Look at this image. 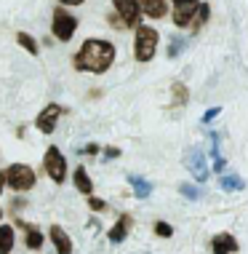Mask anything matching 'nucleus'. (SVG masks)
Returning a JSON list of instances; mask_svg holds the SVG:
<instances>
[{"label":"nucleus","mask_w":248,"mask_h":254,"mask_svg":"<svg viewBox=\"0 0 248 254\" xmlns=\"http://www.w3.org/2000/svg\"><path fill=\"white\" fill-rule=\"evenodd\" d=\"M115 62V46L104 38H88L80 51L72 57V67L78 72H107Z\"/></svg>","instance_id":"f257e3e1"},{"label":"nucleus","mask_w":248,"mask_h":254,"mask_svg":"<svg viewBox=\"0 0 248 254\" xmlns=\"http://www.w3.org/2000/svg\"><path fill=\"white\" fill-rule=\"evenodd\" d=\"M5 171V185L13 190V193H27V190H32L38 185V174L32 166H27V163H11Z\"/></svg>","instance_id":"f03ea898"},{"label":"nucleus","mask_w":248,"mask_h":254,"mask_svg":"<svg viewBox=\"0 0 248 254\" xmlns=\"http://www.w3.org/2000/svg\"><path fill=\"white\" fill-rule=\"evenodd\" d=\"M157 40H160V35H157L155 27L136 24V38H134V57H136V62H149L152 59L155 51H157Z\"/></svg>","instance_id":"7ed1b4c3"},{"label":"nucleus","mask_w":248,"mask_h":254,"mask_svg":"<svg viewBox=\"0 0 248 254\" xmlns=\"http://www.w3.org/2000/svg\"><path fill=\"white\" fill-rule=\"evenodd\" d=\"M51 32H53V38H56V40L67 43V40H72V35L78 32V19H75L72 13L64 8V5H59V8H53Z\"/></svg>","instance_id":"20e7f679"},{"label":"nucleus","mask_w":248,"mask_h":254,"mask_svg":"<svg viewBox=\"0 0 248 254\" xmlns=\"http://www.w3.org/2000/svg\"><path fill=\"white\" fill-rule=\"evenodd\" d=\"M43 171L56 185H64V180H67V158H64V153H61L59 147L51 145V147L46 150V155H43Z\"/></svg>","instance_id":"39448f33"},{"label":"nucleus","mask_w":248,"mask_h":254,"mask_svg":"<svg viewBox=\"0 0 248 254\" xmlns=\"http://www.w3.org/2000/svg\"><path fill=\"white\" fill-rule=\"evenodd\" d=\"M184 166L190 169V174L195 177L198 182H205L208 180V158H205L203 150H198V147H190L187 150V155H184Z\"/></svg>","instance_id":"423d86ee"},{"label":"nucleus","mask_w":248,"mask_h":254,"mask_svg":"<svg viewBox=\"0 0 248 254\" xmlns=\"http://www.w3.org/2000/svg\"><path fill=\"white\" fill-rule=\"evenodd\" d=\"M67 110L61 107V105H56V102H51V105H46L43 110H40V115L35 118V126H38V131L40 134H51L53 128H56V123H59V118L64 115Z\"/></svg>","instance_id":"0eeeda50"},{"label":"nucleus","mask_w":248,"mask_h":254,"mask_svg":"<svg viewBox=\"0 0 248 254\" xmlns=\"http://www.w3.org/2000/svg\"><path fill=\"white\" fill-rule=\"evenodd\" d=\"M115 3V11H118V19L123 27H136L142 19V8L136 0H112Z\"/></svg>","instance_id":"6e6552de"},{"label":"nucleus","mask_w":248,"mask_h":254,"mask_svg":"<svg viewBox=\"0 0 248 254\" xmlns=\"http://www.w3.org/2000/svg\"><path fill=\"white\" fill-rule=\"evenodd\" d=\"M240 244L232 233H216L211 238V254H238Z\"/></svg>","instance_id":"1a4fd4ad"},{"label":"nucleus","mask_w":248,"mask_h":254,"mask_svg":"<svg viewBox=\"0 0 248 254\" xmlns=\"http://www.w3.org/2000/svg\"><path fill=\"white\" fill-rule=\"evenodd\" d=\"M48 238H51L56 254H72V238L67 236V230L61 228V225H51V228H48Z\"/></svg>","instance_id":"9d476101"},{"label":"nucleus","mask_w":248,"mask_h":254,"mask_svg":"<svg viewBox=\"0 0 248 254\" xmlns=\"http://www.w3.org/2000/svg\"><path fill=\"white\" fill-rule=\"evenodd\" d=\"M198 5H200V0H184V3H176L174 8V24L179 27H190L192 16H195Z\"/></svg>","instance_id":"9b49d317"},{"label":"nucleus","mask_w":248,"mask_h":254,"mask_svg":"<svg viewBox=\"0 0 248 254\" xmlns=\"http://www.w3.org/2000/svg\"><path fill=\"white\" fill-rule=\"evenodd\" d=\"M131 228H134V219H131V214H120L118 217V222L109 228V233H107V238L112 244H123L128 238V233H131Z\"/></svg>","instance_id":"f8f14e48"},{"label":"nucleus","mask_w":248,"mask_h":254,"mask_svg":"<svg viewBox=\"0 0 248 254\" xmlns=\"http://www.w3.org/2000/svg\"><path fill=\"white\" fill-rule=\"evenodd\" d=\"M142 13H147L149 19H163L168 13V3L165 0H139Z\"/></svg>","instance_id":"ddd939ff"},{"label":"nucleus","mask_w":248,"mask_h":254,"mask_svg":"<svg viewBox=\"0 0 248 254\" xmlns=\"http://www.w3.org/2000/svg\"><path fill=\"white\" fill-rule=\"evenodd\" d=\"M219 188L224 190V193H238V190L246 188L243 177L240 174H232V171H222V177H219Z\"/></svg>","instance_id":"4468645a"},{"label":"nucleus","mask_w":248,"mask_h":254,"mask_svg":"<svg viewBox=\"0 0 248 254\" xmlns=\"http://www.w3.org/2000/svg\"><path fill=\"white\" fill-rule=\"evenodd\" d=\"M19 225H22V228L27 230V236H24L27 249H30V252H40V249H43V244H46L43 233H40L38 228H32V225H27V222H19Z\"/></svg>","instance_id":"2eb2a0df"},{"label":"nucleus","mask_w":248,"mask_h":254,"mask_svg":"<svg viewBox=\"0 0 248 254\" xmlns=\"http://www.w3.org/2000/svg\"><path fill=\"white\" fill-rule=\"evenodd\" d=\"M126 180H128L131 188H134L136 198H149L152 195V182L149 180H144V177H139V174H126Z\"/></svg>","instance_id":"dca6fc26"},{"label":"nucleus","mask_w":248,"mask_h":254,"mask_svg":"<svg viewBox=\"0 0 248 254\" xmlns=\"http://www.w3.org/2000/svg\"><path fill=\"white\" fill-rule=\"evenodd\" d=\"M72 182H75V188H78L83 195H94V182H91V177H88L86 166H78V169H75Z\"/></svg>","instance_id":"f3484780"},{"label":"nucleus","mask_w":248,"mask_h":254,"mask_svg":"<svg viewBox=\"0 0 248 254\" xmlns=\"http://www.w3.org/2000/svg\"><path fill=\"white\" fill-rule=\"evenodd\" d=\"M208 16H211V5L200 0V5H198L195 16H192V22H190V30H192V32H200V27L208 22Z\"/></svg>","instance_id":"a211bd4d"},{"label":"nucleus","mask_w":248,"mask_h":254,"mask_svg":"<svg viewBox=\"0 0 248 254\" xmlns=\"http://www.w3.org/2000/svg\"><path fill=\"white\" fill-rule=\"evenodd\" d=\"M13 244H16L13 228H11V225H0V254H11Z\"/></svg>","instance_id":"6ab92c4d"},{"label":"nucleus","mask_w":248,"mask_h":254,"mask_svg":"<svg viewBox=\"0 0 248 254\" xmlns=\"http://www.w3.org/2000/svg\"><path fill=\"white\" fill-rule=\"evenodd\" d=\"M179 193L187 198V201H200L203 198V190L195 182H179Z\"/></svg>","instance_id":"aec40b11"},{"label":"nucleus","mask_w":248,"mask_h":254,"mask_svg":"<svg viewBox=\"0 0 248 254\" xmlns=\"http://www.w3.org/2000/svg\"><path fill=\"white\" fill-rule=\"evenodd\" d=\"M16 43L22 46L24 51H30L32 57H38V54H40V46H38V40L32 38V35H27V32H19V35H16Z\"/></svg>","instance_id":"412c9836"},{"label":"nucleus","mask_w":248,"mask_h":254,"mask_svg":"<svg viewBox=\"0 0 248 254\" xmlns=\"http://www.w3.org/2000/svg\"><path fill=\"white\" fill-rule=\"evenodd\" d=\"M187 99H190L187 86H184V83H174V102H176V105L184 107V105H187Z\"/></svg>","instance_id":"4be33fe9"},{"label":"nucleus","mask_w":248,"mask_h":254,"mask_svg":"<svg viewBox=\"0 0 248 254\" xmlns=\"http://www.w3.org/2000/svg\"><path fill=\"white\" fill-rule=\"evenodd\" d=\"M184 46H187V43H184L182 38H176V35H174V38H171V49H168V57L174 59L176 54H182V51H184Z\"/></svg>","instance_id":"5701e85b"},{"label":"nucleus","mask_w":248,"mask_h":254,"mask_svg":"<svg viewBox=\"0 0 248 254\" xmlns=\"http://www.w3.org/2000/svg\"><path fill=\"white\" fill-rule=\"evenodd\" d=\"M86 203H88L91 211H104L107 209V203L101 201V198H96V195H86Z\"/></svg>","instance_id":"b1692460"},{"label":"nucleus","mask_w":248,"mask_h":254,"mask_svg":"<svg viewBox=\"0 0 248 254\" xmlns=\"http://www.w3.org/2000/svg\"><path fill=\"white\" fill-rule=\"evenodd\" d=\"M155 236H160V238H171V236H174V228H171L168 222H155Z\"/></svg>","instance_id":"393cba45"},{"label":"nucleus","mask_w":248,"mask_h":254,"mask_svg":"<svg viewBox=\"0 0 248 254\" xmlns=\"http://www.w3.org/2000/svg\"><path fill=\"white\" fill-rule=\"evenodd\" d=\"M216 115H222V107H208V110H205V115H203V123H211Z\"/></svg>","instance_id":"a878e982"},{"label":"nucleus","mask_w":248,"mask_h":254,"mask_svg":"<svg viewBox=\"0 0 248 254\" xmlns=\"http://www.w3.org/2000/svg\"><path fill=\"white\" fill-rule=\"evenodd\" d=\"M96 153H101V147L96 145V142H91V145H86L80 150V155H96Z\"/></svg>","instance_id":"bb28decb"},{"label":"nucleus","mask_w":248,"mask_h":254,"mask_svg":"<svg viewBox=\"0 0 248 254\" xmlns=\"http://www.w3.org/2000/svg\"><path fill=\"white\" fill-rule=\"evenodd\" d=\"M104 158H120V147H104Z\"/></svg>","instance_id":"cd10ccee"},{"label":"nucleus","mask_w":248,"mask_h":254,"mask_svg":"<svg viewBox=\"0 0 248 254\" xmlns=\"http://www.w3.org/2000/svg\"><path fill=\"white\" fill-rule=\"evenodd\" d=\"M59 3H61V5H83L86 0H59Z\"/></svg>","instance_id":"c85d7f7f"},{"label":"nucleus","mask_w":248,"mask_h":254,"mask_svg":"<svg viewBox=\"0 0 248 254\" xmlns=\"http://www.w3.org/2000/svg\"><path fill=\"white\" fill-rule=\"evenodd\" d=\"M3 188H5V171H0V195H3Z\"/></svg>","instance_id":"c756f323"},{"label":"nucleus","mask_w":248,"mask_h":254,"mask_svg":"<svg viewBox=\"0 0 248 254\" xmlns=\"http://www.w3.org/2000/svg\"><path fill=\"white\" fill-rule=\"evenodd\" d=\"M0 219H3V209H0Z\"/></svg>","instance_id":"7c9ffc66"},{"label":"nucleus","mask_w":248,"mask_h":254,"mask_svg":"<svg viewBox=\"0 0 248 254\" xmlns=\"http://www.w3.org/2000/svg\"><path fill=\"white\" fill-rule=\"evenodd\" d=\"M174 3H184V0H174Z\"/></svg>","instance_id":"2f4dec72"}]
</instances>
